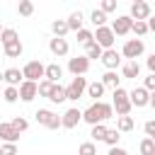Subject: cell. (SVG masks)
<instances>
[{
	"label": "cell",
	"instance_id": "5b68a950",
	"mask_svg": "<svg viewBox=\"0 0 155 155\" xmlns=\"http://www.w3.org/2000/svg\"><path fill=\"white\" fill-rule=\"evenodd\" d=\"M92 41H94V44H99L102 48H114L116 36H114V31L104 24V27H97V29L92 31Z\"/></svg>",
	"mask_w": 155,
	"mask_h": 155
},
{
	"label": "cell",
	"instance_id": "e0dca14e",
	"mask_svg": "<svg viewBox=\"0 0 155 155\" xmlns=\"http://www.w3.org/2000/svg\"><path fill=\"white\" fill-rule=\"evenodd\" d=\"M22 80H24V78H22V70H19V68H7V70H2V82H7L10 87H17Z\"/></svg>",
	"mask_w": 155,
	"mask_h": 155
},
{
	"label": "cell",
	"instance_id": "bcb514c9",
	"mask_svg": "<svg viewBox=\"0 0 155 155\" xmlns=\"http://www.w3.org/2000/svg\"><path fill=\"white\" fill-rule=\"evenodd\" d=\"M133 2H145V0H131V5H133Z\"/></svg>",
	"mask_w": 155,
	"mask_h": 155
},
{
	"label": "cell",
	"instance_id": "83f0119b",
	"mask_svg": "<svg viewBox=\"0 0 155 155\" xmlns=\"http://www.w3.org/2000/svg\"><path fill=\"white\" fill-rule=\"evenodd\" d=\"M109 148H114V145H119V140H121V133L116 131V128H107V133H104V138H102Z\"/></svg>",
	"mask_w": 155,
	"mask_h": 155
},
{
	"label": "cell",
	"instance_id": "d6a6232c",
	"mask_svg": "<svg viewBox=\"0 0 155 155\" xmlns=\"http://www.w3.org/2000/svg\"><path fill=\"white\" fill-rule=\"evenodd\" d=\"M131 31L138 34V36H145V34H148V24H145L143 19H133V22H131Z\"/></svg>",
	"mask_w": 155,
	"mask_h": 155
},
{
	"label": "cell",
	"instance_id": "52a82bcc",
	"mask_svg": "<svg viewBox=\"0 0 155 155\" xmlns=\"http://www.w3.org/2000/svg\"><path fill=\"white\" fill-rule=\"evenodd\" d=\"M22 78H24V80H31V82H39V80L44 78V63H41V61H29V63H24Z\"/></svg>",
	"mask_w": 155,
	"mask_h": 155
},
{
	"label": "cell",
	"instance_id": "ba28073f",
	"mask_svg": "<svg viewBox=\"0 0 155 155\" xmlns=\"http://www.w3.org/2000/svg\"><path fill=\"white\" fill-rule=\"evenodd\" d=\"M99 61H102V65H104L107 70H116L124 58H121V53H119L116 48H104L102 56H99Z\"/></svg>",
	"mask_w": 155,
	"mask_h": 155
},
{
	"label": "cell",
	"instance_id": "836d02e7",
	"mask_svg": "<svg viewBox=\"0 0 155 155\" xmlns=\"http://www.w3.org/2000/svg\"><path fill=\"white\" fill-rule=\"evenodd\" d=\"M17 39H19V34H17L15 29H5V27H2V31H0V41H2V46L10 44V41H17Z\"/></svg>",
	"mask_w": 155,
	"mask_h": 155
},
{
	"label": "cell",
	"instance_id": "f1b7e54d",
	"mask_svg": "<svg viewBox=\"0 0 155 155\" xmlns=\"http://www.w3.org/2000/svg\"><path fill=\"white\" fill-rule=\"evenodd\" d=\"M138 150H140V155H155V138H143L140 140V145H138Z\"/></svg>",
	"mask_w": 155,
	"mask_h": 155
},
{
	"label": "cell",
	"instance_id": "f35d334b",
	"mask_svg": "<svg viewBox=\"0 0 155 155\" xmlns=\"http://www.w3.org/2000/svg\"><path fill=\"white\" fill-rule=\"evenodd\" d=\"M78 44H82V46L92 44V31H90V29H80V31H78Z\"/></svg>",
	"mask_w": 155,
	"mask_h": 155
},
{
	"label": "cell",
	"instance_id": "7a4b0ae2",
	"mask_svg": "<svg viewBox=\"0 0 155 155\" xmlns=\"http://www.w3.org/2000/svg\"><path fill=\"white\" fill-rule=\"evenodd\" d=\"M111 109H116V114L119 116H128L131 114V102H128V92L124 90V87H116L114 90V104H111Z\"/></svg>",
	"mask_w": 155,
	"mask_h": 155
},
{
	"label": "cell",
	"instance_id": "f6af8a7d",
	"mask_svg": "<svg viewBox=\"0 0 155 155\" xmlns=\"http://www.w3.org/2000/svg\"><path fill=\"white\" fill-rule=\"evenodd\" d=\"M145 65H148V70H150V73H155V53H153V56H148Z\"/></svg>",
	"mask_w": 155,
	"mask_h": 155
},
{
	"label": "cell",
	"instance_id": "7c38bea8",
	"mask_svg": "<svg viewBox=\"0 0 155 155\" xmlns=\"http://www.w3.org/2000/svg\"><path fill=\"white\" fill-rule=\"evenodd\" d=\"M68 70L73 75H85L90 70V61L85 56H75V58H68Z\"/></svg>",
	"mask_w": 155,
	"mask_h": 155
},
{
	"label": "cell",
	"instance_id": "7402d4cb",
	"mask_svg": "<svg viewBox=\"0 0 155 155\" xmlns=\"http://www.w3.org/2000/svg\"><path fill=\"white\" fill-rule=\"evenodd\" d=\"M2 48H5V56H7V58H19V56H22V51H24V46H22V41H19V39H17V41L5 44Z\"/></svg>",
	"mask_w": 155,
	"mask_h": 155
},
{
	"label": "cell",
	"instance_id": "9a60e30c",
	"mask_svg": "<svg viewBox=\"0 0 155 155\" xmlns=\"http://www.w3.org/2000/svg\"><path fill=\"white\" fill-rule=\"evenodd\" d=\"M48 48H51V53H53V56H58V58L68 56V51H70L68 41H65V39H61V36H53V39L48 41Z\"/></svg>",
	"mask_w": 155,
	"mask_h": 155
},
{
	"label": "cell",
	"instance_id": "2e32d148",
	"mask_svg": "<svg viewBox=\"0 0 155 155\" xmlns=\"http://www.w3.org/2000/svg\"><path fill=\"white\" fill-rule=\"evenodd\" d=\"M61 78H63V68H61L58 63L44 65V80H48V82H61Z\"/></svg>",
	"mask_w": 155,
	"mask_h": 155
},
{
	"label": "cell",
	"instance_id": "ee69618b",
	"mask_svg": "<svg viewBox=\"0 0 155 155\" xmlns=\"http://www.w3.org/2000/svg\"><path fill=\"white\" fill-rule=\"evenodd\" d=\"M109 155H128V150H124V148L114 145V148H109Z\"/></svg>",
	"mask_w": 155,
	"mask_h": 155
},
{
	"label": "cell",
	"instance_id": "4dcf8cb0",
	"mask_svg": "<svg viewBox=\"0 0 155 155\" xmlns=\"http://www.w3.org/2000/svg\"><path fill=\"white\" fill-rule=\"evenodd\" d=\"M10 126H12V128H15L17 133H24V131L29 128V121H27L24 116H15V119L10 121Z\"/></svg>",
	"mask_w": 155,
	"mask_h": 155
},
{
	"label": "cell",
	"instance_id": "603a6c76",
	"mask_svg": "<svg viewBox=\"0 0 155 155\" xmlns=\"http://www.w3.org/2000/svg\"><path fill=\"white\" fill-rule=\"evenodd\" d=\"M104 87H111V90H116V87H121L119 82H121V78L116 75V70H107L104 75H102V80H99Z\"/></svg>",
	"mask_w": 155,
	"mask_h": 155
},
{
	"label": "cell",
	"instance_id": "44dd1931",
	"mask_svg": "<svg viewBox=\"0 0 155 155\" xmlns=\"http://www.w3.org/2000/svg\"><path fill=\"white\" fill-rule=\"evenodd\" d=\"M104 90H107V87H104L99 80H94V82H87V90H85V92H87V97H92L94 102H99V97H104Z\"/></svg>",
	"mask_w": 155,
	"mask_h": 155
},
{
	"label": "cell",
	"instance_id": "60d3db41",
	"mask_svg": "<svg viewBox=\"0 0 155 155\" xmlns=\"http://www.w3.org/2000/svg\"><path fill=\"white\" fill-rule=\"evenodd\" d=\"M99 10H102L104 15H109V12H114V10H116V0H102V5H99Z\"/></svg>",
	"mask_w": 155,
	"mask_h": 155
},
{
	"label": "cell",
	"instance_id": "6da1fadb",
	"mask_svg": "<svg viewBox=\"0 0 155 155\" xmlns=\"http://www.w3.org/2000/svg\"><path fill=\"white\" fill-rule=\"evenodd\" d=\"M114 116V109H111V104H107V102H92L85 111H82V121H87L90 126H94V124H104V121H109Z\"/></svg>",
	"mask_w": 155,
	"mask_h": 155
},
{
	"label": "cell",
	"instance_id": "d590c367",
	"mask_svg": "<svg viewBox=\"0 0 155 155\" xmlns=\"http://www.w3.org/2000/svg\"><path fill=\"white\" fill-rule=\"evenodd\" d=\"M78 155H97V145H94L92 140H85V143H80Z\"/></svg>",
	"mask_w": 155,
	"mask_h": 155
},
{
	"label": "cell",
	"instance_id": "9c48e42d",
	"mask_svg": "<svg viewBox=\"0 0 155 155\" xmlns=\"http://www.w3.org/2000/svg\"><path fill=\"white\" fill-rule=\"evenodd\" d=\"M150 94H153V92H148L145 87H136V90H131V92H128V102H131V107L143 109V107H148Z\"/></svg>",
	"mask_w": 155,
	"mask_h": 155
},
{
	"label": "cell",
	"instance_id": "3957f363",
	"mask_svg": "<svg viewBox=\"0 0 155 155\" xmlns=\"http://www.w3.org/2000/svg\"><path fill=\"white\" fill-rule=\"evenodd\" d=\"M143 51H145L143 39H126V44H124V48H121V58L136 61V58H140V56H143Z\"/></svg>",
	"mask_w": 155,
	"mask_h": 155
},
{
	"label": "cell",
	"instance_id": "d4e9b609",
	"mask_svg": "<svg viewBox=\"0 0 155 155\" xmlns=\"http://www.w3.org/2000/svg\"><path fill=\"white\" fill-rule=\"evenodd\" d=\"M133 126H136L133 116H119L116 119V131L119 133H128V131H133Z\"/></svg>",
	"mask_w": 155,
	"mask_h": 155
},
{
	"label": "cell",
	"instance_id": "277c9868",
	"mask_svg": "<svg viewBox=\"0 0 155 155\" xmlns=\"http://www.w3.org/2000/svg\"><path fill=\"white\" fill-rule=\"evenodd\" d=\"M85 90H87V80H85L82 75H75V78L70 80V85L65 87V99L78 102V99L85 94Z\"/></svg>",
	"mask_w": 155,
	"mask_h": 155
},
{
	"label": "cell",
	"instance_id": "4316f807",
	"mask_svg": "<svg viewBox=\"0 0 155 155\" xmlns=\"http://www.w3.org/2000/svg\"><path fill=\"white\" fill-rule=\"evenodd\" d=\"M102 51H104V48H102L99 44H94V41H92V44H87V46H85V58H87V61H97V58L102 56Z\"/></svg>",
	"mask_w": 155,
	"mask_h": 155
},
{
	"label": "cell",
	"instance_id": "ffe728a7",
	"mask_svg": "<svg viewBox=\"0 0 155 155\" xmlns=\"http://www.w3.org/2000/svg\"><path fill=\"white\" fill-rule=\"evenodd\" d=\"M82 22H85V17H82V12H80V10H78V12H70V17L65 19L68 31H80V29H82Z\"/></svg>",
	"mask_w": 155,
	"mask_h": 155
},
{
	"label": "cell",
	"instance_id": "30bf717a",
	"mask_svg": "<svg viewBox=\"0 0 155 155\" xmlns=\"http://www.w3.org/2000/svg\"><path fill=\"white\" fill-rule=\"evenodd\" d=\"M131 22H133V19H131L128 15H119V17L111 22L109 29L114 31V36H126V34L131 31Z\"/></svg>",
	"mask_w": 155,
	"mask_h": 155
},
{
	"label": "cell",
	"instance_id": "681fc988",
	"mask_svg": "<svg viewBox=\"0 0 155 155\" xmlns=\"http://www.w3.org/2000/svg\"><path fill=\"white\" fill-rule=\"evenodd\" d=\"M17 2H22V0H17Z\"/></svg>",
	"mask_w": 155,
	"mask_h": 155
},
{
	"label": "cell",
	"instance_id": "b9f144b4",
	"mask_svg": "<svg viewBox=\"0 0 155 155\" xmlns=\"http://www.w3.org/2000/svg\"><path fill=\"white\" fill-rule=\"evenodd\" d=\"M143 87H145L148 92H153V90H155V73H150V75L143 80Z\"/></svg>",
	"mask_w": 155,
	"mask_h": 155
},
{
	"label": "cell",
	"instance_id": "5bb4252c",
	"mask_svg": "<svg viewBox=\"0 0 155 155\" xmlns=\"http://www.w3.org/2000/svg\"><path fill=\"white\" fill-rule=\"evenodd\" d=\"M17 92H19V99H22V102H31V99L36 97V82L22 80V82L17 85Z\"/></svg>",
	"mask_w": 155,
	"mask_h": 155
},
{
	"label": "cell",
	"instance_id": "7dc6e473",
	"mask_svg": "<svg viewBox=\"0 0 155 155\" xmlns=\"http://www.w3.org/2000/svg\"><path fill=\"white\" fill-rule=\"evenodd\" d=\"M0 82H2V73H0Z\"/></svg>",
	"mask_w": 155,
	"mask_h": 155
},
{
	"label": "cell",
	"instance_id": "8992f818",
	"mask_svg": "<svg viewBox=\"0 0 155 155\" xmlns=\"http://www.w3.org/2000/svg\"><path fill=\"white\" fill-rule=\"evenodd\" d=\"M34 116H36V124H41V126H46V128H51V131L61 128V116H58L56 111H51V109H39Z\"/></svg>",
	"mask_w": 155,
	"mask_h": 155
},
{
	"label": "cell",
	"instance_id": "74e56055",
	"mask_svg": "<svg viewBox=\"0 0 155 155\" xmlns=\"http://www.w3.org/2000/svg\"><path fill=\"white\" fill-rule=\"evenodd\" d=\"M51 85H53V82H48V80H39V82H36V94H41V97H48V92H51Z\"/></svg>",
	"mask_w": 155,
	"mask_h": 155
},
{
	"label": "cell",
	"instance_id": "d6986e66",
	"mask_svg": "<svg viewBox=\"0 0 155 155\" xmlns=\"http://www.w3.org/2000/svg\"><path fill=\"white\" fill-rule=\"evenodd\" d=\"M46 99L53 102V104H63V102H65V87H63L61 82H53V85H51V92H48Z\"/></svg>",
	"mask_w": 155,
	"mask_h": 155
},
{
	"label": "cell",
	"instance_id": "4fadbf2b",
	"mask_svg": "<svg viewBox=\"0 0 155 155\" xmlns=\"http://www.w3.org/2000/svg\"><path fill=\"white\" fill-rule=\"evenodd\" d=\"M150 15H153V10H150L148 0H145V2H133V5H131V12H128L131 19H143V22H145Z\"/></svg>",
	"mask_w": 155,
	"mask_h": 155
},
{
	"label": "cell",
	"instance_id": "ab89813d",
	"mask_svg": "<svg viewBox=\"0 0 155 155\" xmlns=\"http://www.w3.org/2000/svg\"><path fill=\"white\" fill-rule=\"evenodd\" d=\"M0 155H17V143H0Z\"/></svg>",
	"mask_w": 155,
	"mask_h": 155
},
{
	"label": "cell",
	"instance_id": "c3c4849f",
	"mask_svg": "<svg viewBox=\"0 0 155 155\" xmlns=\"http://www.w3.org/2000/svg\"><path fill=\"white\" fill-rule=\"evenodd\" d=\"M0 31H2V24H0Z\"/></svg>",
	"mask_w": 155,
	"mask_h": 155
},
{
	"label": "cell",
	"instance_id": "1f68e13d",
	"mask_svg": "<svg viewBox=\"0 0 155 155\" xmlns=\"http://www.w3.org/2000/svg\"><path fill=\"white\" fill-rule=\"evenodd\" d=\"M90 22H92L94 27H104V24H107V15H104L102 10H92V15H90Z\"/></svg>",
	"mask_w": 155,
	"mask_h": 155
},
{
	"label": "cell",
	"instance_id": "7bdbcfd3",
	"mask_svg": "<svg viewBox=\"0 0 155 155\" xmlns=\"http://www.w3.org/2000/svg\"><path fill=\"white\" fill-rule=\"evenodd\" d=\"M145 136H148V138H153V136H155V121H153V119H150V121H145Z\"/></svg>",
	"mask_w": 155,
	"mask_h": 155
},
{
	"label": "cell",
	"instance_id": "cb8c5ba5",
	"mask_svg": "<svg viewBox=\"0 0 155 155\" xmlns=\"http://www.w3.org/2000/svg\"><path fill=\"white\" fill-rule=\"evenodd\" d=\"M140 75V65H138V61H128L124 68H121V78H138Z\"/></svg>",
	"mask_w": 155,
	"mask_h": 155
},
{
	"label": "cell",
	"instance_id": "8d00e7d4",
	"mask_svg": "<svg viewBox=\"0 0 155 155\" xmlns=\"http://www.w3.org/2000/svg\"><path fill=\"white\" fill-rule=\"evenodd\" d=\"M104 133H107V126H104V124H94V126H92V131H90L92 140H97V143L104 138Z\"/></svg>",
	"mask_w": 155,
	"mask_h": 155
},
{
	"label": "cell",
	"instance_id": "8fae6325",
	"mask_svg": "<svg viewBox=\"0 0 155 155\" xmlns=\"http://www.w3.org/2000/svg\"><path fill=\"white\" fill-rule=\"evenodd\" d=\"M80 121H82V111H80L78 107H70V109L61 116V128H75Z\"/></svg>",
	"mask_w": 155,
	"mask_h": 155
},
{
	"label": "cell",
	"instance_id": "f546056e",
	"mask_svg": "<svg viewBox=\"0 0 155 155\" xmlns=\"http://www.w3.org/2000/svg\"><path fill=\"white\" fill-rule=\"evenodd\" d=\"M17 12H19L22 17H31V15H34V2H31V0H22V2H17Z\"/></svg>",
	"mask_w": 155,
	"mask_h": 155
},
{
	"label": "cell",
	"instance_id": "e575fe53",
	"mask_svg": "<svg viewBox=\"0 0 155 155\" xmlns=\"http://www.w3.org/2000/svg\"><path fill=\"white\" fill-rule=\"evenodd\" d=\"M2 99L7 102V104H15L17 99H19V92H17V87H5V92H2Z\"/></svg>",
	"mask_w": 155,
	"mask_h": 155
},
{
	"label": "cell",
	"instance_id": "484cf974",
	"mask_svg": "<svg viewBox=\"0 0 155 155\" xmlns=\"http://www.w3.org/2000/svg\"><path fill=\"white\" fill-rule=\"evenodd\" d=\"M51 31H53V36L65 39V34H68V24H65V19H53V22H51Z\"/></svg>",
	"mask_w": 155,
	"mask_h": 155
},
{
	"label": "cell",
	"instance_id": "ac0fdd59",
	"mask_svg": "<svg viewBox=\"0 0 155 155\" xmlns=\"http://www.w3.org/2000/svg\"><path fill=\"white\" fill-rule=\"evenodd\" d=\"M0 140H2V143H17V140H19V133H17L10 124L0 121Z\"/></svg>",
	"mask_w": 155,
	"mask_h": 155
}]
</instances>
